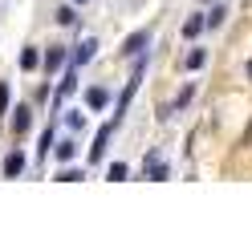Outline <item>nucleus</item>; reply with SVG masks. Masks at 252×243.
Wrapping results in <instances>:
<instances>
[{
    "label": "nucleus",
    "instance_id": "f8f14e48",
    "mask_svg": "<svg viewBox=\"0 0 252 243\" xmlns=\"http://www.w3.org/2000/svg\"><path fill=\"white\" fill-rule=\"evenodd\" d=\"M49 146H53V130H45V134H41V146H37V162L49 154Z\"/></svg>",
    "mask_w": 252,
    "mask_h": 243
},
{
    "label": "nucleus",
    "instance_id": "6e6552de",
    "mask_svg": "<svg viewBox=\"0 0 252 243\" xmlns=\"http://www.w3.org/2000/svg\"><path fill=\"white\" fill-rule=\"evenodd\" d=\"M183 65L187 69H203V65H208V53H203V49H191V53L183 57Z\"/></svg>",
    "mask_w": 252,
    "mask_h": 243
},
{
    "label": "nucleus",
    "instance_id": "423d86ee",
    "mask_svg": "<svg viewBox=\"0 0 252 243\" xmlns=\"http://www.w3.org/2000/svg\"><path fill=\"white\" fill-rule=\"evenodd\" d=\"M21 170H25V154H21V150H8V158H4V174L17 178Z\"/></svg>",
    "mask_w": 252,
    "mask_h": 243
},
{
    "label": "nucleus",
    "instance_id": "aec40b11",
    "mask_svg": "<svg viewBox=\"0 0 252 243\" xmlns=\"http://www.w3.org/2000/svg\"><path fill=\"white\" fill-rule=\"evenodd\" d=\"M82 4H86V0H82Z\"/></svg>",
    "mask_w": 252,
    "mask_h": 243
},
{
    "label": "nucleus",
    "instance_id": "ddd939ff",
    "mask_svg": "<svg viewBox=\"0 0 252 243\" xmlns=\"http://www.w3.org/2000/svg\"><path fill=\"white\" fill-rule=\"evenodd\" d=\"M224 16H228V12H224V8L216 4V8L208 12V16H203V21H208V28H216V25H224Z\"/></svg>",
    "mask_w": 252,
    "mask_h": 243
},
{
    "label": "nucleus",
    "instance_id": "a211bd4d",
    "mask_svg": "<svg viewBox=\"0 0 252 243\" xmlns=\"http://www.w3.org/2000/svg\"><path fill=\"white\" fill-rule=\"evenodd\" d=\"M73 21H77V16L69 8H57V25H73Z\"/></svg>",
    "mask_w": 252,
    "mask_h": 243
},
{
    "label": "nucleus",
    "instance_id": "7ed1b4c3",
    "mask_svg": "<svg viewBox=\"0 0 252 243\" xmlns=\"http://www.w3.org/2000/svg\"><path fill=\"white\" fill-rule=\"evenodd\" d=\"M86 106H90V109H106V106H110V89H106V85L86 89Z\"/></svg>",
    "mask_w": 252,
    "mask_h": 243
},
{
    "label": "nucleus",
    "instance_id": "20e7f679",
    "mask_svg": "<svg viewBox=\"0 0 252 243\" xmlns=\"http://www.w3.org/2000/svg\"><path fill=\"white\" fill-rule=\"evenodd\" d=\"M29 126H33V106H21V109H12V130H17V134H25Z\"/></svg>",
    "mask_w": 252,
    "mask_h": 243
},
{
    "label": "nucleus",
    "instance_id": "dca6fc26",
    "mask_svg": "<svg viewBox=\"0 0 252 243\" xmlns=\"http://www.w3.org/2000/svg\"><path fill=\"white\" fill-rule=\"evenodd\" d=\"M73 154H77V146H73V142H61V146H57V158H61V162H69Z\"/></svg>",
    "mask_w": 252,
    "mask_h": 243
},
{
    "label": "nucleus",
    "instance_id": "9b49d317",
    "mask_svg": "<svg viewBox=\"0 0 252 243\" xmlns=\"http://www.w3.org/2000/svg\"><path fill=\"white\" fill-rule=\"evenodd\" d=\"M65 65V49H49V57H45V69H61Z\"/></svg>",
    "mask_w": 252,
    "mask_h": 243
},
{
    "label": "nucleus",
    "instance_id": "f3484780",
    "mask_svg": "<svg viewBox=\"0 0 252 243\" xmlns=\"http://www.w3.org/2000/svg\"><path fill=\"white\" fill-rule=\"evenodd\" d=\"M122 178H126V166H122V162H114V166H110V183H122Z\"/></svg>",
    "mask_w": 252,
    "mask_h": 243
},
{
    "label": "nucleus",
    "instance_id": "2eb2a0df",
    "mask_svg": "<svg viewBox=\"0 0 252 243\" xmlns=\"http://www.w3.org/2000/svg\"><path fill=\"white\" fill-rule=\"evenodd\" d=\"M8 106H12V89L0 81V113H8Z\"/></svg>",
    "mask_w": 252,
    "mask_h": 243
},
{
    "label": "nucleus",
    "instance_id": "0eeeda50",
    "mask_svg": "<svg viewBox=\"0 0 252 243\" xmlns=\"http://www.w3.org/2000/svg\"><path fill=\"white\" fill-rule=\"evenodd\" d=\"M73 89H77V73H73V65H69V73L61 77V85H57V102H65Z\"/></svg>",
    "mask_w": 252,
    "mask_h": 243
},
{
    "label": "nucleus",
    "instance_id": "39448f33",
    "mask_svg": "<svg viewBox=\"0 0 252 243\" xmlns=\"http://www.w3.org/2000/svg\"><path fill=\"white\" fill-rule=\"evenodd\" d=\"M94 49H98V41H94V37H86L82 45H77V53H73V69H77V65H86V61H94Z\"/></svg>",
    "mask_w": 252,
    "mask_h": 243
},
{
    "label": "nucleus",
    "instance_id": "6ab92c4d",
    "mask_svg": "<svg viewBox=\"0 0 252 243\" xmlns=\"http://www.w3.org/2000/svg\"><path fill=\"white\" fill-rule=\"evenodd\" d=\"M248 81H252V61H248Z\"/></svg>",
    "mask_w": 252,
    "mask_h": 243
},
{
    "label": "nucleus",
    "instance_id": "9d476101",
    "mask_svg": "<svg viewBox=\"0 0 252 243\" xmlns=\"http://www.w3.org/2000/svg\"><path fill=\"white\" fill-rule=\"evenodd\" d=\"M106 142H110V130H102V134H98V142H94V150H90V158H94V162H102V154H106Z\"/></svg>",
    "mask_w": 252,
    "mask_h": 243
},
{
    "label": "nucleus",
    "instance_id": "f257e3e1",
    "mask_svg": "<svg viewBox=\"0 0 252 243\" xmlns=\"http://www.w3.org/2000/svg\"><path fill=\"white\" fill-rule=\"evenodd\" d=\"M143 174L151 178V183H163V178H171V166L163 162V154H159V150H151V154H147V170H143Z\"/></svg>",
    "mask_w": 252,
    "mask_h": 243
},
{
    "label": "nucleus",
    "instance_id": "f03ea898",
    "mask_svg": "<svg viewBox=\"0 0 252 243\" xmlns=\"http://www.w3.org/2000/svg\"><path fill=\"white\" fill-rule=\"evenodd\" d=\"M147 45H151V32H147V28H138L134 37H126V41H122V53H126V57H134V53H143Z\"/></svg>",
    "mask_w": 252,
    "mask_h": 243
},
{
    "label": "nucleus",
    "instance_id": "1a4fd4ad",
    "mask_svg": "<svg viewBox=\"0 0 252 243\" xmlns=\"http://www.w3.org/2000/svg\"><path fill=\"white\" fill-rule=\"evenodd\" d=\"M203 28H208V21H203V16H191V21L183 25V37H199Z\"/></svg>",
    "mask_w": 252,
    "mask_h": 243
},
{
    "label": "nucleus",
    "instance_id": "4468645a",
    "mask_svg": "<svg viewBox=\"0 0 252 243\" xmlns=\"http://www.w3.org/2000/svg\"><path fill=\"white\" fill-rule=\"evenodd\" d=\"M21 69H37V49H25L21 53Z\"/></svg>",
    "mask_w": 252,
    "mask_h": 243
}]
</instances>
